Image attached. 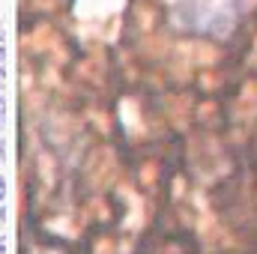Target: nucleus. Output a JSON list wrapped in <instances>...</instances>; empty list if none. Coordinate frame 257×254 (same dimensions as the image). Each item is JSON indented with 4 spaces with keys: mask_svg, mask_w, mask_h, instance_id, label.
<instances>
[{
    "mask_svg": "<svg viewBox=\"0 0 257 254\" xmlns=\"http://www.w3.org/2000/svg\"><path fill=\"white\" fill-rule=\"evenodd\" d=\"M245 12V0H183L180 24L203 36H227Z\"/></svg>",
    "mask_w": 257,
    "mask_h": 254,
    "instance_id": "nucleus-1",
    "label": "nucleus"
},
{
    "mask_svg": "<svg viewBox=\"0 0 257 254\" xmlns=\"http://www.w3.org/2000/svg\"><path fill=\"white\" fill-rule=\"evenodd\" d=\"M6 75V48H0V78Z\"/></svg>",
    "mask_w": 257,
    "mask_h": 254,
    "instance_id": "nucleus-2",
    "label": "nucleus"
},
{
    "mask_svg": "<svg viewBox=\"0 0 257 254\" xmlns=\"http://www.w3.org/2000/svg\"><path fill=\"white\" fill-rule=\"evenodd\" d=\"M3 197H6V180L0 177V203H3Z\"/></svg>",
    "mask_w": 257,
    "mask_h": 254,
    "instance_id": "nucleus-3",
    "label": "nucleus"
},
{
    "mask_svg": "<svg viewBox=\"0 0 257 254\" xmlns=\"http://www.w3.org/2000/svg\"><path fill=\"white\" fill-rule=\"evenodd\" d=\"M3 120H6V111H3V93H0V126H3Z\"/></svg>",
    "mask_w": 257,
    "mask_h": 254,
    "instance_id": "nucleus-4",
    "label": "nucleus"
}]
</instances>
